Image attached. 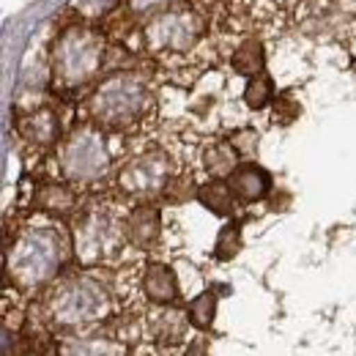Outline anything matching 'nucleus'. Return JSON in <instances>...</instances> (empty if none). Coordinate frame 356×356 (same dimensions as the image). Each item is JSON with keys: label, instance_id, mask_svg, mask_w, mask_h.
Masks as SVG:
<instances>
[{"label": "nucleus", "instance_id": "obj_1", "mask_svg": "<svg viewBox=\"0 0 356 356\" xmlns=\"http://www.w3.org/2000/svg\"><path fill=\"white\" fill-rule=\"evenodd\" d=\"M69 252H72V244L66 233H60L58 227L52 225L25 227L17 236L14 247L8 250L6 268L17 288L39 291L60 274V268L69 261Z\"/></svg>", "mask_w": 356, "mask_h": 356}, {"label": "nucleus", "instance_id": "obj_2", "mask_svg": "<svg viewBox=\"0 0 356 356\" xmlns=\"http://www.w3.org/2000/svg\"><path fill=\"white\" fill-rule=\"evenodd\" d=\"M151 107V90L134 72H115L104 77L88 99L90 124L110 132L137 127Z\"/></svg>", "mask_w": 356, "mask_h": 356}, {"label": "nucleus", "instance_id": "obj_3", "mask_svg": "<svg viewBox=\"0 0 356 356\" xmlns=\"http://www.w3.org/2000/svg\"><path fill=\"white\" fill-rule=\"evenodd\" d=\"M110 312L107 288L88 274H72L58 280L47 296V318L58 329H83L99 323Z\"/></svg>", "mask_w": 356, "mask_h": 356}, {"label": "nucleus", "instance_id": "obj_4", "mask_svg": "<svg viewBox=\"0 0 356 356\" xmlns=\"http://www.w3.org/2000/svg\"><path fill=\"white\" fill-rule=\"evenodd\" d=\"M104 66V39L90 28H69L52 47V74L63 88H80Z\"/></svg>", "mask_w": 356, "mask_h": 356}, {"label": "nucleus", "instance_id": "obj_5", "mask_svg": "<svg viewBox=\"0 0 356 356\" xmlns=\"http://www.w3.org/2000/svg\"><path fill=\"white\" fill-rule=\"evenodd\" d=\"M127 241V217L110 206H88L74 220V252L86 266L113 261Z\"/></svg>", "mask_w": 356, "mask_h": 356}, {"label": "nucleus", "instance_id": "obj_6", "mask_svg": "<svg viewBox=\"0 0 356 356\" xmlns=\"http://www.w3.org/2000/svg\"><path fill=\"white\" fill-rule=\"evenodd\" d=\"M113 170V154L99 127H77L60 145V173L69 184H99Z\"/></svg>", "mask_w": 356, "mask_h": 356}, {"label": "nucleus", "instance_id": "obj_7", "mask_svg": "<svg viewBox=\"0 0 356 356\" xmlns=\"http://www.w3.org/2000/svg\"><path fill=\"white\" fill-rule=\"evenodd\" d=\"M203 33V22L189 8H170L154 19L145 22L143 39L151 52H186L197 44Z\"/></svg>", "mask_w": 356, "mask_h": 356}, {"label": "nucleus", "instance_id": "obj_8", "mask_svg": "<svg viewBox=\"0 0 356 356\" xmlns=\"http://www.w3.org/2000/svg\"><path fill=\"white\" fill-rule=\"evenodd\" d=\"M173 181V162L165 151L151 148L132 156L121 170H118V186L132 195V197H143L151 200L156 195H165L168 184Z\"/></svg>", "mask_w": 356, "mask_h": 356}, {"label": "nucleus", "instance_id": "obj_9", "mask_svg": "<svg viewBox=\"0 0 356 356\" xmlns=\"http://www.w3.org/2000/svg\"><path fill=\"white\" fill-rule=\"evenodd\" d=\"M296 22L315 39H346L356 28V11L348 0H305L296 6Z\"/></svg>", "mask_w": 356, "mask_h": 356}, {"label": "nucleus", "instance_id": "obj_10", "mask_svg": "<svg viewBox=\"0 0 356 356\" xmlns=\"http://www.w3.org/2000/svg\"><path fill=\"white\" fill-rule=\"evenodd\" d=\"M227 184L238 203H258V200L268 197V192L274 186L271 173L266 168H261L258 162H241L233 170V176L227 178Z\"/></svg>", "mask_w": 356, "mask_h": 356}, {"label": "nucleus", "instance_id": "obj_11", "mask_svg": "<svg viewBox=\"0 0 356 356\" xmlns=\"http://www.w3.org/2000/svg\"><path fill=\"white\" fill-rule=\"evenodd\" d=\"M143 293L151 305L159 307H176L181 299V288H178V277L173 266L168 264H148L143 268Z\"/></svg>", "mask_w": 356, "mask_h": 356}, {"label": "nucleus", "instance_id": "obj_12", "mask_svg": "<svg viewBox=\"0 0 356 356\" xmlns=\"http://www.w3.org/2000/svg\"><path fill=\"white\" fill-rule=\"evenodd\" d=\"M162 236V214L151 203H140L127 214V241L134 250H151Z\"/></svg>", "mask_w": 356, "mask_h": 356}, {"label": "nucleus", "instance_id": "obj_13", "mask_svg": "<svg viewBox=\"0 0 356 356\" xmlns=\"http://www.w3.org/2000/svg\"><path fill=\"white\" fill-rule=\"evenodd\" d=\"M19 134L33 148H49L60 140V118L52 110H33L19 121Z\"/></svg>", "mask_w": 356, "mask_h": 356}, {"label": "nucleus", "instance_id": "obj_14", "mask_svg": "<svg viewBox=\"0 0 356 356\" xmlns=\"http://www.w3.org/2000/svg\"><path fill=\"white\" fill-rule=\"evenodd\" d=\"M195 197H197V203H200L203 209H209V211L217 214V217H230V214H236V203H238V200H236L230 184L222 181V178H211V181L200 184V186L195 189Z\"/></svg>", "mask_w": 356, "mask_h": 356}, {"label": "nucleus", "instance_id": "obj_15", "mask_svg": "<svg viewBox=\"0 0 356 356\" xmlns=\"http://www.w3.org/2000/svg\"><path fill=\"white\" fill-rule=\"evenodd\" d=\"M238 165H241V156L236 154L230 140H214V143H209L203 148V168L211 173V178L227 181Z\"/></svg>", "mask_w": 356, "mask_h": 356}, {"label": "nucleus", "instance_id": "obj_16", "mask_svg": "<svg viewBox=\"0 0 356 356\" xmlns=\"http://www.w3.org/2000/svg\"><path fill=\"white\" fill-rule=\"evenodd\" d=\"M36 203H39L42 211H47V214H60V217L74 214L77 206H80L77 192L69 184H44L39 189V195H36Z\"/></svg>", "mask_w": 356, "mask_h": 356}, {"label": "nucleus", "instance_id": "obj_17", "mask_svg": "<svg viewBox=\"0 0 356 356\" xmlns=\"http://www.w3.org/2000/svg\"><path fill=\"white\" fill-rule=\"evenodd\" d=\"M230 66H233L236 74H241L247 80L255 77V74H264L266 72V49L258 39H247L230 55Z\"/></svg>", "mask_w": 356, "mask_h": 356}, {"label": "nucleus", "instance_id": "obj_18", "mask_svg": "<svg viewBox=\"0 0 356 356\" xmlns=\"http://www.w3.org/2000/svg\"><path fill=\"white\" fill-rule=\"evenodd\" d=\"M186 326H189V318L181 315L178 310H173V307L156 312V315L151 318V332H154V337H156L159 343H170V346H176V343L184 340Z\"/></svg>", "mask_w": 356, "mask_h": 356}, {"label": "nucleus", "instance_id": "obj_19", "mask_svg": "<svg viewBox=\"0 0 356 356\" xmlns=\"http://www.w3.org/2000/svg\"><path fill=\"white\" fill-rule=\"evenodd\" d=\"M217 293L214 291H203L197 293L189 305H186V318H189V326H195L197 332H209L214 326V318H217Z\"/></svg>", "mask_w": 356, "mask_h": 356}, {"label": "nucleus", "instance_id": "obj_20", "mask_svg": "<svg viewBox=\"0 0 356 356\" xmlns=\"http://www.w3.org/2000/svg\"><path fill=\"white\" fill-rule=\"evenodd\" d=\"M58 356H124V346L110 340H60Z\"/></svg>", "mask_w": 356, "mask_h": 356}, {"label": "nucleus", "instance_id": "obj_21", "mask_svg": "<svg viewBox=\"0 0 356 356\" xmlns=\"http://www.w3.org/2000/svg\"><path fill=\"white\" fill-rule=\"evenodd\" d=\"M274 99H277V88H274V80H271L268 72L255 74V77L247 80V86H244V104L250 110H255V113L266 110L268 104H274Z\"/></svg>", "mask_w": 356, "mask_h": 356}, {"label": "nucleus", "instance_id": "obj_22", "mask_svg": "<svg viewBox=\"0 0 356 356\" xmlns=\"http://www.w3.org/2000/svg\"><path fill=\"white\" fill-rule=\"evenodd\" d=\"M244 247V238H241V225L238 222H227L217 233V241H214V258L217 261H233Z\"/></svg>", "mask_w": 356, "mask_h": 356}, {"label": "nucleus", "instance_id": "obj_23", "mask_svg": "<svg viewBox=\"0 0 356 356\" xmlns=\"http://www.w3.org/2000/svg\"><path fill=\"white\" fill-rule=\"evenodd\" d=\"M302 115V104L293 99V93H280L277 99H274V110H271V121L274 124H280V127H288V124H293L296 118Z\"/></svg>", "mask_w": 356, "mask_h": 356}, {"label": "nucleus", "instance_id": "obj_24", "mask_svg": "<svg viewBox=\"0 0 356 356\" xmlns=\"http://www.w3.org/2000/svg\"><path fill=\"white\" fill-rule=\"evenodd\" d=\"M230 140V145L236 148V154L244 159V162H252V156L258 154V140H261V134L255 132L252 127H241V129H236V132L227 137Z\"/></svg>", "mask_w": 356, "mask_h": 356}, {"label": "nucleus", "instance_id": "obj_25", "mask_svg": "<svg viewBox=\"0 0 356 356\" xmlns=\"http://www.w3.org/2000/svg\"><path fill=\"white\" fill-rule=\"evenodd\" d=\"M178 0H129L127 3V11L134 17H145V19H154L170 8H176Z\"/></svg>", "mask_w": 356, "mask_h": 356}, {"label": "nucleus", "instance_id": "obj_26", "mask_svg": "<svg viewBox=\"0 0 356 356\" xmlns=\"http://www.w3.org/2000/svg\"><path fill=\"white\" fill-rule=\"evenodd\" d=\"M186 184H192V178L186 176H173V181L168 184V189H165V200L168 203H181V200H186V197H192L195 192L192 189H186Z\"/></svg>", "mask_w": 356, "mask_h": 356}, {"label": "nucleus", "instance_id": "obj_27", "mask_svg": "<svg viewBox=\"0 0 356 356\" xmlns=\"http://www.w3.org/2000/svg\"><path fill=\"white\" fill-rule=\"evenodd\" d=\"M184 356H211V354H209V348H206V343H203V340H192V343L186 346Z\"/></svg>", "mask_w": 356, "mask_h": 356}, {"label": "nucleus", "instance_id": "obj_28", "mask_svg": "<svg viewBox=\"0 0 356 356\" xmlns=\"http://www.w3.org/2000/svg\"><path fill=\"white\" fill-rule=\"evenodd\" d=\"M28 356H42V354H28Z\"/></svg>", "mask_w": 356, "mask_h": 356}]
</instances>
